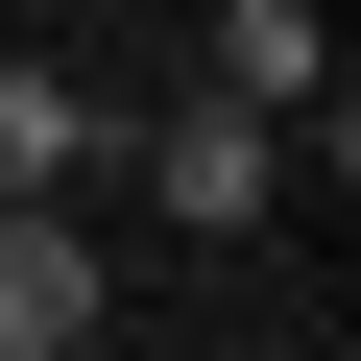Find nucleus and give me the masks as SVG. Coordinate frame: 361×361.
<instances>
[{
  "mask_svg": "<svg viewBox=\"0 0 361 361\" xmlns=\"http://www.w3.org/2000/svg\"><path fill=\"white\" fill-rule=\"evenodd\" d=\"M73 169H97V97H73V73H25V49H0V193H73Z\"/></svg>",
  "mask_w": 361,
  "mask_h": 361,
  "instance_id": "nucleus-4",
  "label": "nucleus"
},
{
  "mask_svg": "<svg viewBox=\"0 0 361 361\" xmlns=\"http://www.w3.org/2000/svg\"><path fill=\"white\" fill-rule=\"evenodd\" d=\"M193 97H241V121H313V145H337V25H313V0H217V25H193Z\"/></svg>",
  "mask_w": 361,
  "mask_h": 361,
  "instance_id": "nucleus-2",
  "label": "nucleus"
},
{
  "mask_svg": "<svg viewBox=\"0 0 361 361\" xmlns=\"http://www.w3.org/2000/svg\"><path fill=\"white\" fill-rule=\"evenodd\" d=\"M97 337V241H73V193H0V361H73Z\"/></svg>",
  "mask_w": 361,
  "mask_h": 361,
  "instance_id": "nucleus-3",
  "label": "nucleus"
},
{
  "mask_svg": "<svg viewBox=\"0 0 361 361\" xmlns=\"http://www.w3.org/2000/svg\"><path fill=\"white\" fill-rule=\"evenodd\" d=\"M145 217L265 241V217H289V121H241V97H169V121H145Z\"/></svg>",
  "mask_w": 361,
  "mask_h": 361,
  "instance_id": "nucleus-1",
  "label": "nucleus"
},
{
  "mask_svg": "<svg viewBox=\"0 0 361 361\" xmlns=\"http://www.w3.org/2000/svg\"><path fill=\"white\" fill-rule=\"evenodd\" d=\"M73 361H121V337H73Z\"/></svg>",
  "mask_w": 361,
  "mask_h": 361,
  "instance_id": "nucleus-5",
  "label": "nucleus"
}]
</instances>
